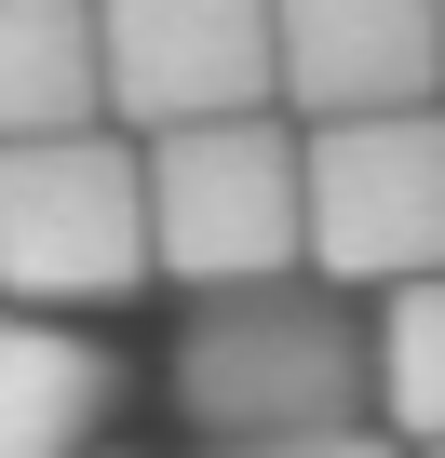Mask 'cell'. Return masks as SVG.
I'll use <instances>...</instances> for the list:
<instances>
[{"label":"cell","mask_w":445,"mask_h":458,"mask_svg":"<svg viewBox=\"0 0 445 458\" xmlns=\"http://www.w3.org/2000/svg\"><path fill=\"white\" fill-rule=\"evenodd\" d=\"M135 175H149V284H189V297L311 284V243H297V122L162 135V148H135Z\"/></svg>","instance_id":"2"},{"label":"cell","mask_w":445,"mask_h":458,"mask_svg":"<svg viewBox=\"0 0 445 458\" xmlns=\"http://www.w3.org/2000/svg\"><path fill=\"white\" fill-rule=\"evenodd\" d=\"M108 404H122V351H95L81 324L0 310V458H95Z\"/></svg>","instance_id":"7"},{"label":"cell","mask_w":445,"mask_h":458,"mask_svg":"<svg viewBox=\"0 0 445 458\" xmlns=\"http://www.w3.org/2000/svg\"><path fill=\"white\" fill-rule=\"evenodd\" d=\"M364 404L405 458H445V284H405L364 310Z\"/></svg>","instance_id":"9"},{"label":"cell","mask_w":445,"mask_h":458,"mask_svg":"<svg viewBox=\"0 0 445 458\" xmlns=\"http://www.w3.org/2000/svg\"><path fill=\"white\" fill-rule=\"evenodd\" d=\"M175 418L202 431V458L378 431V404H364V310L324 297V284L202 297V310L175 324Z\"/></svg>","instance_id":"1"},{"label":"cell","mask_w":445,"mask_h":458,"mask_svg":"<svg viewBox=\"0 0 445 458\" xmlns=\"http://www.w3.org/2000/svg\"><path fill=\"white\" fill-rule=\"evenodd\" d=\"M95 108L122 148L216 135V122H284L270 14L257 0H108L95 14Z\"/></svg>","instance_id":"5"},{"label":"cell","mask_w":445,"mask_h":458,"mask_svg":"<svg viewBox=\"0 0 445 458\" xmlns=\"http://www.w3.org/2000/svg\"><path fill=\"white\" fill-rule=\"evenodd\" d=\"M95 14L81 0H0V148L95 135Z\"/></svg>","instance_id":"8"},{"label":"cell","mask_w":445,"mask_h":458,"mask_svg":"<svg viewBox=\"0 0 445 458\" xmlns=\"http://www.w3.org/2000/svg\"><path fill=\"white\" fill-rule=\"evenodd\" d=\"M257 458H405L391 431H338V445H257Z\"/></svg>","instance_id":"10"},{"label":"cell","mask_w":445,"mask_h":458,"mask_svg":"<svg viewBox=\"0 0 445 458\" xmlns=\"http://www.w3.org/2000/svg\"><path fill=\"white\" fill-rule=\"evenodd\" d=\"M297 243H311V284L351 310L445 284V108L297 135Z\"/></svg>","instance_id":"4"},{"label":"cell","mask_w":445,"mask_h":458,"mask_svg":"<svg viewBox=\"0 0 445 458\" xmlns=\"http://www.w3.org/2000/svg\"><path fill=\"white\" fill-rule=\"evenodd\" d=\"M149 297V175L135 148L55 135V148H0V310L68 324V310H122Z\"/></svg>","instance_id":"3"},{"label":"cell","mask_w":445,"mask_h":458,"mask_svg":"<svg viewBox=\"0 0 445 458\" xmlns=\"http://www.w3.org/2000/svg\"><path fill=\"white\" fill-rule=\"evenodd\" d=\"M270 81H284V122L297 135L445 108L432 0H284V14H270Z\"/></svg>","instance_id":"6"},{"label":"cell","mask_w":445,"mask_h":458,"mask_svg":"<svg viewBox=\"0 0 445 458\" xmlns=\"http://www.w3.org/2000/svg\"><path fill=\"white\" fill-rule=\"evenodd\" d=\"M432 55H445V14H432Z\"/></svg>","instance_id":"11"}]
</instances>
